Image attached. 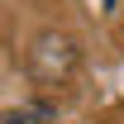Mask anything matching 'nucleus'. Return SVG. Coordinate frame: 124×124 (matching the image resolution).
Instances as JSON below:
<instances>
[{"label":"nucleus","mask_w":124,"mask_h":124,"mask_svg":"<svg viewBox=\"0 0 124 124\" xmlns=\"http://www.w3.org/2000/svg\"><path fill=\"white\" fill-rule=\"evenodd\" d=\"M53 105H19V110H0V124H48Z\"/></svg>","instance_id":"f257e3e1"}]
</instances>
